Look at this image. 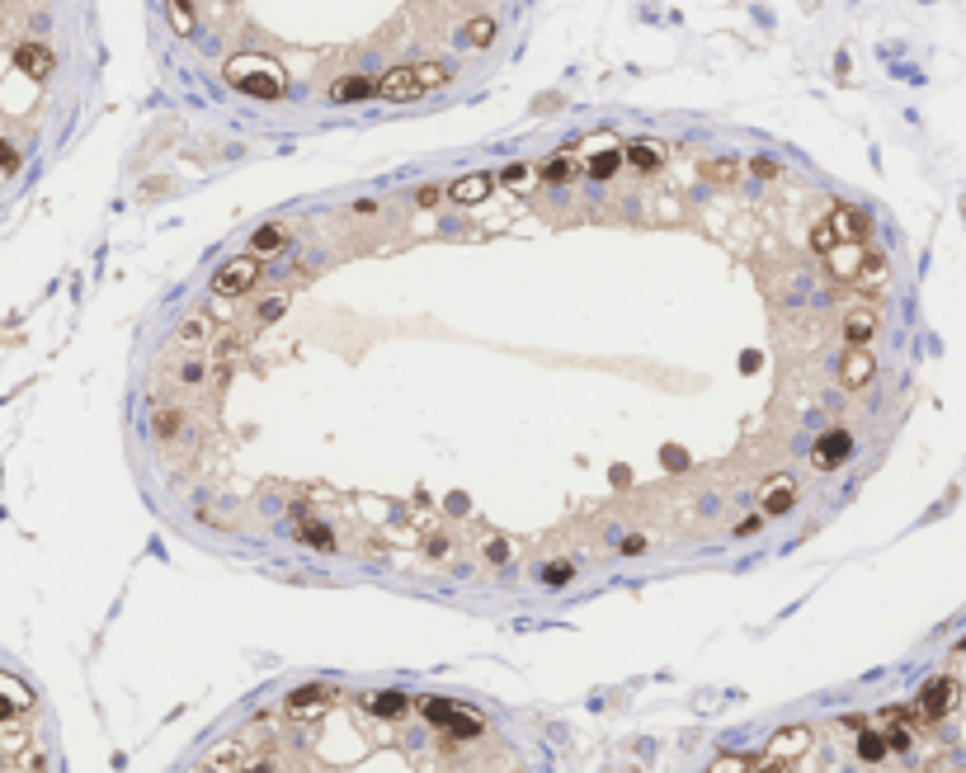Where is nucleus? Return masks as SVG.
Segmentation results:
<instances>
[{
	"label": "nucleus",
	"mask_w": 966,
	"mask_h": 773,
	"mask_svg": "<svg viewBox=\"0 0 966 773\" xmlns=\"http://www.w3.org/2000/svg\"><path fill=\"white\" fill-rule=\"evenodd\" d=\"M0 773H47V750L34 731V694L0 670Z\"/></svg>",
	"instance_id": "nucleus-3"
},
{
	"label": "nucleus",
	"mask_w": 966,
	"mask_h": 773,
	"mask_svg": "<svg viewBox=\"0 0 966 773\" xmlns=\"http://www.w3.org/2000/svg\"><path fill=\"white\" fill-rule=\"evenodd\" d=\"M203 340H208V321L193 316V321H184V325H180V345H184V349H199Z\"/></svg>",
	"instance_id": "nucleus-22"
},
{
	"label": "nucleus",
	"mask_w": 966,
	"mask_h": 773,
	"mask_svg": "<svg viewBox=\"0 0 966 773\" xmlns=\"http://www.w3.org/2000/svg\"><path fill=\"white\" fill-rule=\"evenodd\" d=\"M872 373H877V364H872V354H868V349H848V354H844V364H839L844 386H868V382H872Z\"/></svg>",
	"instance_id": "nucleus-12"
},
{
	"label": "nucleus",
	"mask_w": 966,
	"mask_h": 773,
	"mask_svg": "<svg viewBox=\"0 0 966 773\" xmlns=\"http://www.w3.org/2000/svg\"><path fill=\"white\" fill-rule=\"evenodd\" d=\"M750 170H755L759 180H778V160H768V156H755V160H750Z\"/></svg>",
	"instance_id": "nucleus-28"
},
{
	"label": "nucleus",
	"mask_w": 966,
	"mask_h": 773,
	"mask_svg": "<svg viewBox=\"0 0 966 773\" xmlns=\"http://www.w3.org/2000/svg\"><path fill=\"white\" fill-rule=\"evenodd\" d=\"M448 80V71L444 67H434V62H416V67H392L386 71L377 86H373V95H382V99H392V104H401V99H416V95H429V90H438Z\"/></svg>",
	"instance_id": "nucleus-4"
},
{
	"label": "nucleus",
	"mask_w": 966,
	"mask_h": 773,
	"mask_svg": "<svg viewBox=\"0 0 966 773\" xmlns=\"http://www.w3.org/2000/svg\"><path fill=\"white\" fill-rule=\"evenodd\" d=\"M15 67H19V71H29L34 80H43V76H47L52 67H57V62H52V52H47L43 43H19V47H15Z\"/></svg>",
	"instance_id": "nucleus-11"
},
{
	"label": "nucleus",
	"mask_w": 966,
	"mask_h": 773,
	"mask_svg": "<svg viewBox=\"0 0 966 773\" xmlns=\"http://www.w3.org/2000/svg\"><path fill=\"white\" fill-rule=\"evenodd\" d=\"M193 773H523L486 716L448 698L293 688L212 740Z\"/></svg>",
	"instance_id": "nucleus-1"
},
{
	"label": "nucleus",
	"mask_w": 966,
	"mask_h": 773,
	"mask_svg": "<svg viewBox=\"0 0 966 773\" xmlns=\"http://www.w3.org/2000/svg\"><path fill=\"white\" fill-rule=\"evenodd\" d=\"M490 38H495V24H490V19H472V24H467V43L486 47Z\"/></svg>",
	"instance_id": "nucleus-25"
},
{
	"label": "nucleus",
	"mask_w": 966,
	"mask_h": 773,
	"mask_svg": "<svg viewBox=\"0 0 966 773\" xmlns=\"http://www.w3.org/2000/svg\"><path fill=\"white\" fill-rule=\"evenodd\" d=\"M500 184H505V189H529V184H533V180H529V165H519V160H514V165H505Z\"/></svg>",
	"instance_id": "nucleus-26"
},
{
	"label": "nucleus",
	"mask_w": 966,
	"mask_h": 773,
	"mask_svg": "<svg viewBox=\"0 0 966 773\" xmlns=\"http://www.w3.org/2000/svg\"><path fill=\"white\" fill-rule=\"evenodd\" d=\"M825 232H830L835 245H858V236L868 232V217L858 208H835L830 217H825Z\"/></svg>",
	"instance_id": "nucleus-7"
},
{
	"label": "nucleus",
	"mask_w": 966,
	"mask_h": 773,
	"mask_svg": "<svg viewBox=\"0 0 966 773\" xmlns=\"http://www.w3.org/2000/svg\"><path fill=\"white\" fill-rule=\"evenodd\" d=\"M853 453V434H844V429H830L816 444V467H825V472H830V467H839L844 458Z\"/></svg>",
	"instance_id": "nucleus-9"
},
{
	"label": "nucleus",
	"mask_w": 966,
	"mask_h": 773,
	"mask_svg": "<svg viewBox=\"0 0 966 773\" xmlns=\"http://www.w3.org/2000/svg\"><path fill=\"white\" fill-rule=\"evenodd\" d=\"M180 425H184V416H180V410H170V406H160L156 416H151V429H156V438H170Z\"/></svg>",
	"instance_id": "nucleus-20"
},
{
	"label": "nucleus",
	"mask_w": 966,
	"mask_h": 773,
	"mask_svg": "<svg viewBox=\"0 0 966 773\" xmlns=\"http://www.w3.org/2000/svg\"><path fill=\"white\" fill-rule=\"evenodd\" d=\"M227 80L245 95H260V99H279L283 95V76L269 57H251V52H241V57L227 62Z\"/></svg>",
	"instance_id": "nucleus-5"
},
{
	"label": "nucleus",
	"mask_w": 966,
	"mask_h": 773,
	"mask_svg": "<svg viewBox=\"0 0 966 773\" xmlns=\"http://www.w3.org/2000/svg\"><path fill=\"white\" fill-rule=\"evenodd\" d=\"M783 486H773L768 495H764V519H778V514H787L792 510V500H796V490L787 486V477H778Z\"/></svg>",
	"instance_id": "nucleus-15"
},
{
	"label": "nucleus",
	"mask_w": 966,
	"mask_h": 773,
	"mask_svg": "<svg viewBox=\"0 0 966 773\" xmlns=\"http://www.w3.org/2000/svg\"><path fill=\"white\" fill-rule=\"evenodd\" d=\"M297 538H302V542H312V547H321V551H330V547H335V538H330V529H321V523H312V519H297Z\"/></svg>",
	"instance_id": "nucleus-18"
},
{
	"label": "nucleus",
	"mask_w": 966,
	"mask_h": 773,
	"mask_svg": "<svg viewBox=\"0 0 966 773\" xmlns=\"http://www.w3.org/2000/svg\"><path fill=\"white\" fill-rule=\"evenodd\" d=\"M283 241H288V232H283L279 222H273V227H260V232L251 236V255L260 260V255H269V251H279Z\"/></svg>",
	"instance_id": "nucleus-17"
},
{
	"label": "nucleus",
	"mask_w": 966,
	"mask_h": 773,
	"mask_svg": "<svg viewBox=\"0 0 966 773\" xmlns=\"http://www.w3.org/2000/svg\"><path fill=\"white\" fill-rule=\"evenodd\" d=\"M872 330H877V312H872V307H848V312H844V340H848L853 349H863V345L872 340Z\"/></svg>",
	"instance_id": "nucleus-10"
},
{
	"label": "nucleus",
	"mask_w": 966,
	"mask_h": 773,
	"mask_svg": "<svg viewBox=\"0 0 966 773\" xmlns=\"http://www.w3.org/2000/svg\"><path fill=\"white\" fill-rule=\"evenodd\" d=\"M165 19L175 24V34H193V10L189 5H165Z\"/></svg>",
	"instance_id": "nucleus-24"
},
{
	"label": "nucleus",
	"mask_w": 966,
	"mask_h": 773,
	"mask_svg": "<svg viewBox=\"0 0 966 773\" xmlns=\"http://www.w3.org/2000/svg\"><path fill=\"white\" fill-rule=\"evenodd\" d=\"M180 382H189V386H193V382H203V364H199V358H193V364H184V368H180Z\"/></svg>",
	"instance_id": "nucleus-31"
},
{
	"label": "nucleus",
	"mask_w": 966,
	"mask_h": 773,
	"mask_svg": "<svg viewBox=\"0 0 966 773\" xmlns=\"http://www.w3.org/2000/svg\"><path fill=\"white\" fill-rule=\"evenodd\" d=\"M622 156H627L632 165H637V170H660V156H655L651 147H642V142H632V147H627Z\"/></svg>",
	"instance_id": "nucleus-23"
},
{
	"label": "nucleus",
	"mask_w": 966,
	"mask_h": 773,
	"mask_svg": "<svg viewBox=\"0 0 966 773\" xmlns=\"http://www.w3.org/2000/svg\"><path fill=\"white\" fill-rule=\"evenodd\" d=\"M490 189H495V180H490V175H462L448 193H453L457 203H486V199H490Z\"/></svg>",
	"instance_id": "nucleus-13"
},
{
	"label": "nucleus",
	"mask_w": 966,
	"mask_h": 773,
	"mask_svg": "<svg viewBox=\"0 0 966 773\" xmlns=\"http://www.w3.org/2000/svg\"><path fill=\"white\" fill-rule=\"evenodd\" d=\"M703 180H712V184H731V180H740V160H731V156L703 160Z\"/></svg>",
	"instance_id": "nucleus-16"
},
{
	"label": "nucleus",
	"mask_w": 966,
	"mask_h": 773,
	"mask_svg": "<svg viewBox=\"0 0 966 773\" xmlns=\"http://www.w3.org/2000/svg\"><path fill=\"white\" fill-rule=\"evenodd\" d=\"M165 193H170V184H165V175H156L151 184L137 189V199H142V203H156V199H165Z\"/></svg>",
	"instance_id": "nucleus-27"
},
{
	"label": "nucleus",
	"mask_w": 966,
	"mask_h": 773,
	"mask_svg": "<svg viewBox=\"0 0 966 773\" xmlns=\"http://www.w3.org/2000/svg\"><path fill=\"white\" fill-rule=\"evenodd\" d=\"M416 203H425V208H429V203H438V184H425V189L416 193Z\"/></svg>",
	"instance_id": "nucleus-32"
},
{
	"label": "nucleus",
	"mask_w": 966,
	"mask_h": 773,
	"mask_svg": "<svg viewBox=\"0 0 966 773\" xmlns=\"http://www.w3.org/2000/svg\"><path fill=\"white\" fill-rule=\"evenodd\" d=\"M957 716V712H952ZM952 716L881 707L877 716H839L830 727H783L755 755H716L707 773H961L957 745H933Z\"/></svg>",
	"instance_id": "nucleus-2"
},
{
	"label": "nucleus",
	"mask_w": 966,
	"mask_h": 773,
	"mask_svg": "<svg viewBox=\"0 0 966 773\" xmlns=\"http://www.w3.org/2000/svg\"><path fill=\"white\" fill-rule=\"evenodd\" d=\"M547 184H566V180H575V165L566 160V156H551V160H542V170H538Z\"/></svg>",
	"instance_id": "nucleus-19"
},
{
	"label": "nucleus",
	"mask_w": 966,
	"mask_h": 773,
	"mask_svg": "<svg viewBox=\"0 0 966 773\" xmlns=\"http://www.w3.org/2000/svg\"><path fill=\"white\" fill-rule=\"evenodd\" d=\"M618 165H622V151H599V156L590 160V180H609Z\"/></svg>",
	"instance_id": "nucleus-21"
},
{
	"label": "nucleus",
	"mask_w": 966,
	"mask_h": 773,
	"mask_svg": "<svg viewBox=\"0 0 966 773\" xmlns=\"http://www.w3.org/2000/svg\"><path fill=\"white\" fill-rule=\"evenodd\" d=\"M260 279V260L255 255H241L231 264H222L212 273V293L217 297H241V293H251V283Z\"/></svg>",
	"instance_id": "nucleus-6"
},
{
	"label": "nucleus",
	"mask_w": 966,
	"mask_h": 773,
	"mask_svg": "<svg viewBox=\"0 0 966 773\" xmlns=\"http://www.w3.org/2000/svg\"><path fill=\"white\" fill-rule=\"evenodd\" d=\"M373 86H377V80H368V76H344V80H335V90H330V99H335V104H349V99H368V95H373Z\"/></svg>",
	"instance_id": "nucleus-14"
},
{
	"label": "nucleus",
	"mask_w": 966,
	"mask_h": 773,
	"mask_svg": "<svg viewBox=\"0 0 966 773\" xmlns=\"http://www.w3.org/2000/svg\"><path fill=\"white\" fill-rule=\"evenodd\" d=\"M825 264H830L835 279H858V269L868 264V251L863 245H835V251H825Z\"/></svg>",
	"instance_id": "nucleus-8"
},
{
	"label": "nucleus",
	"mask_w": 966,
	"mask_h": 773,
	"mask_svg": "<svg viewBox=\"0 0 966 773\" xmlns=\"http://www.w3.org/2000/svg\"><path fill=\"white\" fill-rule=\"evenodd\" d=\"M283 307H288V297H269L264 307H260V321H273V316H279Z\"/></svg>",
	"instance_id": "nucleus-29"
},
{
	"label": "nucleus",
	"mask_w": 966,
	"mask_h": 773,
	"mask_svg": "<svg viewBox=\"0 0 966 773\" xmlns=\"http://www.w3.org/2000/svg\"><path fill=\"white\" fill-rule=\"evenodd\" d=\"M542 580H547V585H566V580H570V566H547Z\"/></svg>",
	"instance_id": "nucleus-30"
}]
</instances>
